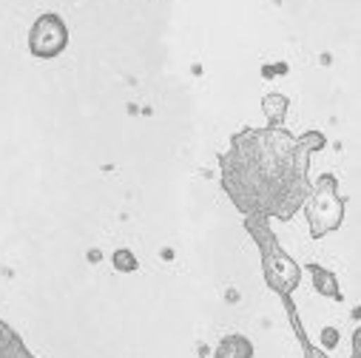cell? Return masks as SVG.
<instances>
[{
  "label": "cell",
  "mask_w": 361,
  "mask_h": 358,
  "mask_svg": "<svg viewBox=\"0 0 361 358\" xmlns=\"http://www.w3.org/2000/svg\"><path fill=\"white\" fill-rule=\"evenodd\" d=\"M322 148L319 131L296 140L282 125L245 128L222 156V185L242 214L288 222L310 194V154Z\"/></svg>",
  "instance_id": "6da1fadb"
},
{
  "label": "cell",
  "mask_w": 361,
  "mask_h": 358,
  "mask_svg": "<svg viewBox=\"0 0 361 358\" xmlns=\"http://www.w3.org/2000/svg\"><path fill=\"white\" fill-rule=\"evenodd\" d=\"M250 236L256 239V245L262 247V267H264V282L270 290H276L279 299L290 296L296 288H299V279H302V271L299 264L279 247L274 230H270L267 219L262 216H247L245 219Z\"/></svg>",
  "instance_id": "7a4b0ae2"
},
{
  "label": "cell",
  "mask_w": 361,
  "mask_h": 358,
  "mask_svg": "<svg viewBox=\"0 0 361 358\" xmlns=\"http://www.w3.org/2000/svg\"><path fill=\"white\" fill-rule=\"evenodd\" d=\"M336 185H338L336 176L324 173L316 183V188L307 194V199H305V214H307L313 239H322V236L333 233L344 219V199L338 197Z\"/></svg>",
  "instance_id": "3957f363"
},
{
  "label": "cell",
  "mask_w": 361,
  "mask_h": 358,
  "mask_svg": "<svg viewBox=\"0 0 361 358\" xmlns=\"http://www.w3.org/2000/svg\"><path fill=\"white\" fill-rule=\"evenodd\" d=\"M68 46V26L63 23L60 15H40L29 32V51L35 57H43V60H51L57 54H63Z\"/></svg>",
  "instance_id": "277c9868"
},
{
  "label": "cell",
  "mask_w": 361,
  "mask_h": 358,
  "mask_svg": "<svg viewBox=\"0 0 361 358\" xmlns=\"http://www.w3.org/2000/svg\"><path fill=\"white\" fill-rule=\"evenodd\" d=\"M214 358H253V344L245 335H228L219 341Z\"/></svg>",
  "instance_id": "5b68a950"
},
{
  "label": "cell",
  "mask_w": 361,
  "mask_h": 358,
  "mask_svg": "<svg viewBox=\"0 0 361 358\" xmlns=\"http://www.w3.org/2000/svg\"><path fill=\"white\" fill-rule=\"evenodd\" d=\"M282 302H285L288 316H290V321H293V327H296V335H299V344H302V350H305V358H327V352H322V347H316V344H310V341H307V335H305V330H302L299 310H296L293 299H290V296H285Z\"/></svg>",
  "instance_id": "8992f818"
},
{
  "label": "cell",
  "mask_w": 361,
  "mask_h": 358,
  "mask_svg": "<svg viewBox=\"0 0 361 358\" xmlns=\"http://www.w3.org/2000/svg\"><path fill=\"white\" fill-rule=\"evenodd\" d=\"M262 109H264V114H267V125L270 128H279L282 125V120H285V114H288V97L285 94H264V100H262Z\"/></svg>",
  "instance_id": "52a82bcc"
},
{
  "label": "cell",
  "mask_w": 361,
  "mask_h": 358,
  "mask_svg": "<svg viewBox=\"0 0 361 358\" xmlns=\"http://www.w3.org/2000/svg\"><path fill=\"white\" fill-rule=\"evenodd\" d=\"M307 271L313 273V282H316V290H319V293H324V296H330V299L341 302V293H338V282H336V276H333L330 271H324V267H319V264H310Z\"/></svg>",
  "instance_id": "ba28073f"
},
{
  "label": "cell",
  "mask_w": 361,
  "mask_h": 358,
  "mask_svg": "<svg viewBox=\"0 0 361 358\" xmlns=\"http://www.w3.org/2000/svg\"><path fill=\"white\" fill-rule=\"evenodd\" d=\"M137 256L128 250V247H120L117 253H114V267L117 271H123V273H131V271H137Z\"/></svg>",
  "instance_id": "9c48e42d"
},
{
  "label": "cell",
  "mask_w": 361,
  "mask_h": 358,
  "mask_svg": "<svg viewBox=\"0 0 361 358\" xmlns=\"http://www.w3.org/2000/svg\"><path fill=\"white\" fill-rule=\"evenodd\" d=\"M322 344H324V347H336V344H338V333H336L333 327H327V330L322 333Z\"/></svg>",
  "instance_id": "30bf717a"
}]
</instances>
